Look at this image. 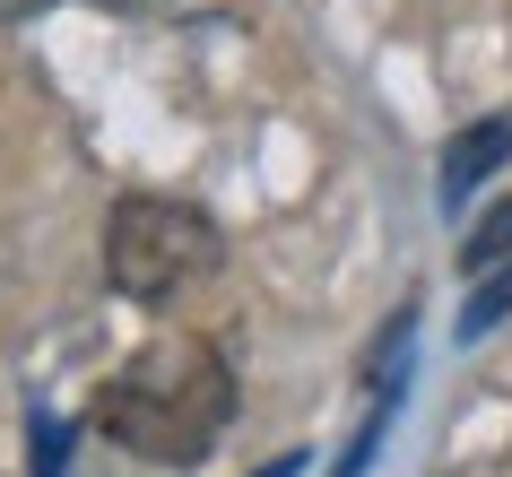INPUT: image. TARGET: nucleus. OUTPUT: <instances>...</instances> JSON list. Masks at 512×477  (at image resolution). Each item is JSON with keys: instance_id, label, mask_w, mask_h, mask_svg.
<instances>
[{"instance_id": "f257e3e1", "label": "nucleus", "mask_w": 512, "mask_h": 477, "mask_svg": "<svg viewBox=\"0 0 512 477\" xmlns=\"http://www.w3.org/2000/svg\"><path fill=\"white\" fill-rule=\"evenodd\" d=\"M235 417V365L200 330H157L131 365L96 391V434L157 469H200Z\"/></svg>"}, {"instance_id": "f03ea898", "label": "nucleus", "mask_w": 512, "mask_h": 477, "mask_svg": "<svg viewBox=\"0 0 512 477\" xmlns=\"http://www.w3.org/2000/svg\"><path fill=\"white\" fill-rule=\"evenodd\" d=\"M217 217L191 209V200H165V191H122L105 209V287L131 295V304H165L183 295L191 278L217 269Z\"/></svg>"}, {"instance_id": "7ed1b4c3", "label": "nucleus", "mask_w": 512, "mask_h": 477, "mask_svg": "<svg viewBox=\"0 0 512 477\" xmlns=\"http://www.w3.org/2000/svg\"><path fill=\"white\" fill-rule=\"evenodd\" d=\"M504 157H512V113H486V122H469V131L443 148V209H460V200H469V191H478Z\"/></svg>"}, {"instance_id": "20e7f679", "label": "nucleus", "mask_w": 512, "mask_h": 477, "mask_svg": "<svg viewBox=\"0 0 512 477\" xmlns=\"http://www.w3.org/2000/svg\"><path fill=\"white\" fill-rule=\"evenodd\" d=\"M504 261H512V200H495V209L469 226V243H460V269L486 278V269H504Z\"/></svg>"}, {"instance_id": "39448f33", "label": "nucleus", "mask_w": 512, "mask_h": 477, "mask_svg": "<svg viewBox=\"0 0 512 477\" xmlns=\"http://www.w3.org/2000/svg\"><path fill=\"white\" fill-rule=\"evenodd\" d=\"M512 321V261L486 269L478 287H469V313H460V339H486V330H504Z\"/></svg>"}, {"instance_id": "423d86ee", "label": "nucleus", "mask_w": 512, "mask_h": 477, "mask_svg": "<svg viewBox=\"0 0 512 477\" xmlns=\"http://www.w3.org/2000/svg\"><path fill=\"white\" fill-rule=\"evenodd\" d=\"M27 451H35V460H27V477H61V451H70V425L35 408V417H27Z\"/></svg>"}, {"instance_id": "0eeeda50", "label": "nucleus", "mask_w": 512, "mask_h": 477, "mask_svg": "<svg viewBox=\"0 0 512 477\" xmlns=\"http://www.w3.org/2000/svg\"><path fill=\"white\" fill-rule=\"evenodd\" d=\"M382 425H391V391H382V408H374V417L356 425L348 460H339V469H330V477H365V469H374V451H382Z\"/></svg>"}, {"instance_id": "6e6552de", "label": "nucleus", "mask_w": 512, "mask_h": 477, "mask_svg": "<svg viewBox=\"0 0 512 477\" xmlns=\"http://www.w3.org/2000/svg\"><path fill=\"white\" fill-rule=\"evenodd\" d=\"M35 9H53V0H0V27H27Z\"/></svg>"}, {"instance_id": "1a4fd4ad", "label": "nucleus", "mask_w": 512, "mask_h": 477, "mask_svg": "<svg viewBox=\"0 0 512 477\" xmlns=\"http://www.w3.org/2000/svg\"><path fill=\"white\" fill-rule=\"evenodd\" d=\"M296 469H304V451H278V460H270L261 477H296Z\"/></svg>"}, {"instance_id": "9d476101", "label": "nucleus", "mask_w": 512, "mask_h": 477, "mask_svg": "<svg viewBox=\"0 0 512 477\" xmlns=\"http://www.w3.org/2000/svg\"><path fill=\"white\" fill-rule=\"evenodd\" d=\"M122 9H165V0H122Z\"/></svg>"}]
</instances>
